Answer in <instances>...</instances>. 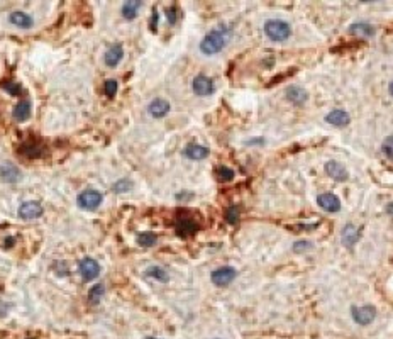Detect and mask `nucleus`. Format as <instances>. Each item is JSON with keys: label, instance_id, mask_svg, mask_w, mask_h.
<instances>
[{"label": "nucleus", "instance_id": "1", "mask_svg": "<svg viewBox=\"0 0 393 339\" xmlns=\"http://www.w3.org/2000/svg\"><path fill=\"white\" fill-rule=\"evenodd\" d=\"M232 38V31L227 26H217L210 33L205 34V38L200 41V51L205 56L217 54L227 46V43Z\"/></svg>", "mask_w": 393, "mask_h": 339}, {"label": "nucleus", "instance_id": "2", "mask_svg": "<svg viewBox=\"0 0 393 339\" xmlns=\"http://www.w3.org/2000/svg\"><path fill=\"white\" fill-rule=\"evenodd\" d=\"M264 33L271 41L281 43V41H287L290 36H292V27H290L288 22L281 21V19H269V21L264 24Z\"/></svg>", "mask_w": 393, "mask_h": 339}, {"label": "nucleus", "instance_id": "3", "mask_svg": "<svg viewBox=\"0 0 393 339\" xmlns=\"http://www.w3.org/2000/svg\"><path fill=\"white\" fill-rule=\"evenodd\" d=\"M102 200H104V195H102L98 190H93V189H87L83 190V192L78 195L77 198V203L78 207L83 210H97L98 207H100Z\"/></svg>", "mask_w": 393, "mask_h": 339}, {"label": "nucleus", "instance_id": "4", "mask_svg": "<svg viewBox=\"0 0 393 339\" xmlns=\"http://www.w3.org/2000/svg\"><path fill=\"white\" fill-rule=\"evenodd\" d=\"M175 231L178 233V236L190 238L198 233V224L193 221V217H188L186 214H180L175 219Z\"/></svg>", "mask_w": 393, "mask_h": 339}, {"label": "nucleus", "instance_id": "5", "mask_svg": "<svg viewBox=\"0 0 393 339\" xmlns=\"http://www.w3.org/2000/svg\"><path fill=\"white\" fill-rule=\"evenodd\" d=\"M236 277H237V271L234 266H220V268L212 271L210 280H212L214 285H217V287H225L236 280Z\"/></svg>", "mask_w": 393, "mask_h": 339}, {"label": "nucleus", "instance_id": "6", "mask_svg": "<svg viewBox=\"0 0 393 339\" xmlns=\"http://www.w3.org/2000/svg\"><path fill=\"white\" fill-rule=\"evenodd\" d=\"M352 319L356 324L359 326H368L375 321L376 317V309L373 305H363V307H352L351 309Z\"/></svg>", "mask_w": 393, "mask_h": 339}, {"label": "nucleus", "instance_id": "7", "mask_svg": "<svg viewBox=\"0 0 393 339\" xmlns=\"http://www.w3.org/2000/svg\"><path fill=\"white\" fill-rule=\"evenodd\" d=\"M78 271H80L83 280L92 282L100 275V265H98L93 258H83V260L78 263Z\"/></svg>", "mask_w": 393, "mask_h": 339}, {"label": "nucleus", "instance_id": "8", "mask_svg": "<svg viewBox=\"0 0 393 339\" xmlns=\"http://www.w3.org/2000/svg\"><path fill=\"white\" fill-rule=\"evenodd\" d=\"M192 89L197 95H200V97H207V95L214 94L216 85H214V80L209 78L207 75H197V77L193 78Z\"/></svg>", "mask_w": 393, "mask_h": 339}, {"label": "nucleus", "instance_id": "9", "mask_svg": "<svg viewBox=\"0 0 393 339\" xmlns=\"http://www.w3.org/2000/svg\"><path fill=\"white\" fill-rule=\"evenodd\" d=\"M317 203H319V207L325 212H339L341 210V200L336 197L334 194H320L319 197H317Z\"/></svg>", "mask_w": 393, "mask_h": 339}, {"label": "nucleus", "instance_id": "10", "mask_svg": "<svg viewBox=\"0 0 393 339\" xmlns=\"http://www.w3.org/2000/svg\"><path fill=\"white\" fill-rule=\"evenodd\" d=\"M324 170H325V173H327L329 177H331L332 180H336V182H346L348 177H349L348 170L344 168L341 163H337V161H327L324 165Z\"/></svg>", "mask_w": 393, "mask_h": 339}, {"label": "nucleus", "instance_id": "11", "mask_svg": "<svg viewBox=\"0 0 393 339\" xmlns=\"http://www.w3.org/2000/svg\"><path fill=\"white\" fill-rule=\"evenodd\" d=\"M170 103L165 100V98H154L153 102L148 105V112L153 119H163L170 114Z\"/></svg>", "mask_w": 393, "mask_h": 339}, {"label": "nucleus", "instance_id": "12", "mask_svg": "<svg viewBox=\"0 0 393 339\" xmlns=\"http://www.w3.org/2000/svg\"><path fill=\"white\" fill-rule=\"evenodd\" d=\"M325 122H329L331 126H336V127H346L349 122H351V117H349V114L346 110L334 109L325 115Z\"/></svg>", "mask_w": 393, "mask_h": 339}, {"label": "nucleus", "instance_id": "13", "mask_svg": "<svg viewBox=\"0 0 393 339\" xmlns=\"http://www.w3.org/2000/svg\"><path fill=\"white\" fill-rule=\"evenodd\" d=\"M43 215V207L39 202H24L19 207V217L22 219H38Z\"/></svg>", "mask_w": 393, "mask_h": 339}, {"label": "nucleus", "instance_id": "14", "mask_svg": "<svg viewBox=\"0 0 393 339\" xmlns=\"http://www.w3.org/2000/svg\"><path fill=\"white\" fill-rule=\"evenodd\" d=\"M359 238H361L359 229L354 224L344 226L343 234H341V239H343V244L346 246V248H352V246L359 241Z\"/></svg>", "mask_w": 393, "mask_h": 339}, {"label": "nucleus", "instance_id": "15", "mask_svg": "<svg viewBox=\"0 0 393 339\" xmlns=\"http://www.w3.org/2000/svg\"><path fill=\"white\" fill-rule=\"evenodd\" d=\"M287 100L288 102H292L293 105H304L305 102H307V98H308V95H307V92H305L302 87L299 85H292V87H288L287 89Z\"/></svg>", "mask_w": 393, "mask_h": 339}, {"label": "nucleus", "instance_id": "16", "mask_svg": "<svg viewBox=\"0 0 393 339\" xmlns=\"http://www.w3.org/2000/svg\"><path fill=\"white\" fill-rule=\"evenodd\" d=\"M210 151L207 149L205 146L202 145H197V143H192V145H188L183 149V154L188 159H193V161H200V159H205L209 156Z\"/></svg>", "mask_w": 393, "mask_h": 339}, {"label": "nucleus", "instance_id": "17", "mask_svg": "<svg viewBox=\"0 0 393 339\" xmlns=\"http://www.w3.org/2000/svg\"><path fill=\"white\" fill-rule=\"evenodd\" d=\"M0 177H2V180L7 183H15L21 180V170L15 165H12V163H3V165L0 166Z\"/></svg>", "mask_w": 393, "mask_h": 339}, {"label": "nucleus", "instance_id": "18", "mask_svg": "<svg viewBox=\"0 0 393 339\" xmlns=\"http://www.w3.org/2000/svg\"><path fill=\"white\" fill-rule=\"evenodd\" d=\"M122 58H124V49H122V46L121 45H114V46H110L109 49H107V53H105V65L107 66H110V68H116L119 63L122 61Z\"/></svg>", "mask_w": 393, "mask_h": 339}, {"label": "nucleus", "instance_id": "19", "mask_svg": "<svg viewBox=\"0 0 393 339\" xmlns=\"http://www.w3.org/2000/svg\"><path fill=\"white\" fill-rule=\"evenodd\" d=\"M349 34L358 36V38H371V36H375V27L366 22L352 24V26L349 27Z\"/></svg>", "mask_w": 393, "mask_h": 339}, {"label": "nucleus", "instance_id": "20", "mask_svg": "<svg viewBox=\"0 0 393 339\" xmlns=\"http://www.w3.org/2000/svg\"><path fill=\"white\" fill-rule=\"evenodd\" d=\"M9 21L14 24V26L22 27V29H29V27L34 24L33 17H31L29 14H26V12H12Z\"/></svg>", "mask_w": 393, "mask_h": 339}, {"label": "nucleus", "instance_id": "21", "mask_svg": "<svg viewBox=\"0 0 393 339\" xmlns=\"http://www.w3.org/2000/svg\"><path fill=\"white\" fill-rule=\"evenodd\" d=\"M142 7V2H137V0H129L122 5V17L128 19V21H132V19L137 17V12Z\"/></svg>", "mask_w": 393, "mask_h": 339}, {"label": "nucleus", "instance_id": "22", "mask_svg": "<svg viewBox=\"0 0 393 339\" xmlns=\"http://www.w3.org/2000/svg\"><path fill=\"white\" fill-rule=\"evenodd\" d=\"M31 117V102L29 100H21L14 109V119L19 122H24Z\"/></svg>", "mask_w": 393, "mask_h": 339}, {"label": "nucleus", "instance_id": "23", "mask_svg": "<svg viewBox=\"0 0 393 339\" xmlns=\"http://www.w3.org/2000/svg\"><path fill=\"white\" fill-rule=\"evenodd\" d=\"M158 242V236L151 231H146V233H141L137 236V244L139 246H144V248H153L156 246Z\"/></svg>", "mask_w": 393, "mask_h": 339}, {"label": "nucleus", "instance_id": "24", "mask_svg": "<svg viewBox=\"0 0 393 339\" xmlns=\"http://www.w3.org/2000/svg\"><path fill=\"white\" fill-rule=\"evenodd\" d=\"M146 277L156 278L158 282H168V271L161 268V266H149L146 270Z\"/></svg>", "mask_w": 393, "mask_h": 339}, {"label": "nucleus", "instance_id": "25", "mask_svg": "<svg viewBox=\"0 0 393 339\" xmlns=\"http://www.w3.org/2000/svg\"><path fill=\"white\" fill-rule=\"evenodd\" d=\"M216 177L219 182H232L234 177H236V173H234L232 168L222 165V166H219V168H216Z\"/></svg>", "mask_w": 393, "mask_h": 339}, {"label": "nucleus", "instance_id": "26", "mask_svg": "<svg viewBox=\"0 0 393 339\" xmlns=\"http://www.w3.org/2000/svg\"><path fill=\"white\" fill-rule=\"evenodd\" d=\"M104 293H105V287L102 285V283L93 285L92 289H90V292H88L90 302H92V304H98V302H100V298L104 297Z\"/></svg>", "mask_w": 393, "mask_h": 339}, {"label": "nucleus", "instance_id": "27", "mask_svg": "<svg viewBox=\"0 0 393 339\" xmlns=\"http://www.w3.org/2000/svg\"><path fill=\"white\" fill-rule=\"evenodd\" d=\"M21 151H22V154H26V156H29V158L43 156V147L38 145H26V146H22Z\"/></svg>", "mask_w": 393, "mask_h": 339}, {"label": "nucleus", "instance_id": "28", "mask_svg": "<svg viewBox=\"0 0 393 339\" xmlns=\"http://www.w3.org/2000/svg\"><path fill=\"white\" fill-rule=\"evenodd\" d=\"M104 90H105V95L109 98H114L116 97V94H117V80H114V78H109L105 82V85H104Z\"/></svg>", "mask_w": 393, "mask_h": 339}, {"label": "nucleus", "instance_id": "29", "mask_svg": "<svg viewBox=\"0 0 393 339\" xmlns=\"http://www.w3.org/2000/svg\"><path fill=\"white\" fill-rule=\"evenodd\" d=\"M132 189V182L128 180V178H122V180H119L116 185H114V192H128V190Z\"/></svg>", "mask_w": 393, "mask_h": 339}, {"label": "nucleus", "instance_id": "30", "mask_svg": "<svg viewBox=\"0 0 393 339\" xmlns=\"http://www.w3.org/2000/svg\"><path fill=\"white\" fill-rule=\"evenodd\" d=\"M312 249V242L308 241H299L293 244V253H304V251Z\"/></svg>", "mask_w": 393, "mask_h": 339}, {"label": "nucleus", "instance_id": "31", "mask_svg": "<svg viewBox=\"0 0 393 339\" xmlns=\"http://www.w3.org/2000/svg\"><path fill=\"white\" fill-rule=\"evenodd\" d=\"M225 217H227V222H229V224H236L237 219H239V209H237L236 205L231 207V209L227 210V215H225Z\"/></svg>", "mask_w": 393, "mask_h": 339}, {"label": "nucleus", "instance_id": "32", "mask_svg": "<svg viewBox=\"0 0 393 339\" xmlns=\"http://www.w3.org/2000/svg\"><path fill=\"white\" fill-rule=\"evenodd\" d=\"M166 19H168V22L175 26L178 21V10L176 7H170V9H166Z\"/></svg>", "mask_w": 393, "mask_h": 339}, {"label": "nucleus", "instance_id": "33", "mask_svg": "<svg viewBox=\"0 0 393 339\" xmlns=\"http://www.w3.org/2000/svg\"><path fill=\"white\" fill-rule=\"evenodd\" d=\"M383 154L388 159H392V136H388V138L385 139V143H383Z\"/></svg>", "mask_w": 393, "mask_h": 339}, {"label": "nucleus", "instance_id": "34", "mask_svg": "<svg viewBox=\"0 0 393 339\" xmlns=\"http://www.w3.org/2000/svg\"><path fill=\"white\" fill-rule=\"evenodd\" d=\"M158 21H160V14H158V10L154 9V12H153V17H151V22H149V26H151V29H153V31H156Z\"/></svg>", "mask_w": 393, "mask_h": 339}, {"label": "nucleus", "instance_id": "35", "mask_svg": "<svg viewBox=\"0 0 393 339\" xmlns=\"http://www.w3.org/2000/svg\"><path fill=\"white\" fill-rule=\"evenodd\" d=\"M10 304H7V302H3V300H0V317H3V316H7V312H9V309H10Z\"/></svg>", "mask_w": 393, "mask_h": 339}, {"label": "nucleus", "instance_id": "36", "mask_svg": "<svg viewBox=\"0 0 393 339\" xmlns=\"http://www.w3.org/2000/svg\"><path fill=\"white\" fill-rule=\"evenodd\" d=\"M5 89H7V90H10V92H12V94H14V95H15V94H17V92H19V90H21V87H17V85H12V83L9 82V83H5Z\"/></svg>", "mask_w": 393, "mask_h": 339}, {"label": "nucleus", "instance_id": "37", "mask_svg": "<svg viewBox=\"0 0 393 339\" xmlns=\"http://www.w3.org/2000/svg\"><path fill=\"white\" fill-rule=\"evenodd\" d=\"M246 145H248V146H253V145H264V139H253V141H246Z\"/></svg>", "mask_w": 393, "mask_h": 339}, {"label": "nucleus", "instance_id": "38", "mask_svg": "<svg viewBox=\"0 0 393 339\" xmlns=\"http://www.w3.org/2000/svg\"><path fill=\"white\" fill-rule=\"evenodd\" d=\"M387 212H388V214H392V203H388V207H387Z\"/></svg>", "mask_w": 393, "mask_h": 339}, {"label": "nucleus", "instance_id": "39", "mask_svg": "<svg viewBox=\"0 0 393 339\" xmlns=\"http://www.w3.org/2000/svg\"><path fill=\"white\" fill-rule=\"evenodd\" d=\"M144 339H160V338H151V336H148V338H144Z\"/></svg>", "mask_w": 393, "mask_h": 339}]
</instances>
